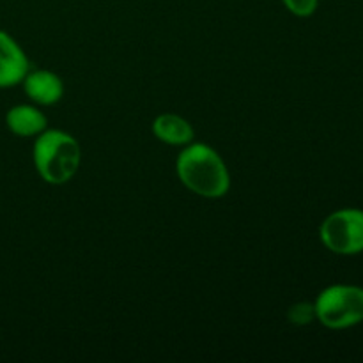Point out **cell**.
I'll return each mask as SVG.
<instances>
[{"mask_svg": "<svg viewBox=\"0 0 363 363\" xmlns=\"http://www.w3.org/2000/svg\"><path fill=\"white\" fill-rule=\"evenodd\" d=\"M181 183L194 194L218 199L229 191L230 177L222 156L206 144H191L181 151L176 163Z\"/></svg>", "mask_w": 363, "mask_h": 363, "instance_id": "obj_1", "label": "cell"}, {"mask_svg": "<svg viewBox=\"0 0 363 363\" xmlns=\"http://www.w3.org/2000/svg\"><path fill=\"white\" fill-rule=\"evenodd\" d=\"M34 165L39 176L50 184H64L77 174L82 151L69 133L50 130L39 133L34 144Z\"/></svg>", "mask_w": 363, "mask_h": 363, "instance_id": "obj_2", "label": "cell"}, {"mask_svg": "<svg viewBox=\"0 0 363 363\" xmlns=\"http://www.w3.org/2000/svg\"><path fill=\"white\" fill-rule=\"evenodd\" d=\"M315 318L332 330L350 328L363 321V289L357 286L326 287L314 303Z\"/></svg>", "mask_w": 363, "mask_h": 363, "instance_id": "obj_3", "label": "cell"}, {"mask_svg": "<svg viewBox=\"0 0 363 363\" xmlns=\"http://www.w3.org/2000/svg\"><path fill=\"white\" fill-rule=\"evenodd\" d=\"M321 241L335 254H360L363 252V211L340 209L332 213L321 225Z\"/></svg>", "mask_w": 363, "mask_h": 363, "instance_id": "obj_4", "label": "cell"}, {"mask_svg": "<svg viewBox=\"0 0 363 363\" xmlns=\"http://www.w3.org/2000/svg\"><path fill=\"white\" fill-rule=\"evenodd\" d=\"M28 73V59L7 32L0 30V87H13Z\"/></svg>", "mask_w": 363, "mask_h": 363, "instance_id": "obj_5", "label": "cell"}, {"mask_svg": "<svg viewBox=\"0 0 363 363\" xmlns=\"http://www.w3.org/2000/svg\"><path fill=\"white\" fill-rule=\"evenodd\" d=\"M23 89L28 98L38 105H53L64 94L62 80L55 73L46 69L32 71L23 78Z\"/></svg>", "mask_w": 363, "mask_h": 363, "instance_id": "obj_6", "label": "cell"}, {"mask_svg": "<svg viewBox=\"0 0 363 363\" xmlns=\"http://www.w3.org/2000/svg\"><path fill=\"white\" fill-rule=\"evenodd\" d=\"M6 124L18 137H34L45 131L46 117L30 105H16L7 112Z\"/></svg>", "mask_w": 363, "mask_h": 363, "instance_id": "obj_7", "label": "cell"}, {"mask_svg": "<svg viewBox=\"0 0 363 363\" xmlns=\"http://www.w3.org/2000/svg\"><path fill=\"white\" fill-rule=\"evenodd\" d=\"M152 131L160 140L169 145H186L194 138V128L186 119L176 113H162L156 117Z\"/></svg>", "mask_w": 363, "mask_h": 363, "instance_id": "obj_8", "label": "cell"}, {"mask_svg": "<svg viewBox=\"0 0 363 363\" xmlns=\"http://www.w3.org/2000/svg\"><path fill=\"white\" fill-rule=\"evenodd\" d=\"M312 318H315V308L311 303H298L293 305L289 311V319L291 323H296V325H307L312 321Z\"/></svg>", "mask_w": 363, "mask_h": 363, "instance_id": "obj_9", "label": "cell"}, {"mask_svg": "<svg viewBox=\"0 0 363 363\" xmlns=\"http://www.w3.org/2000/svg\"><path fill=\"white\" fill-rule=\"evenodd\" d=\"M284 6L296 16H311L318 9L319 0H282Z\"/></svg>", "mask_w": 363, "mask_h": 363, "instance_id": "obj_10", "label": "cell"}]
</instances>
